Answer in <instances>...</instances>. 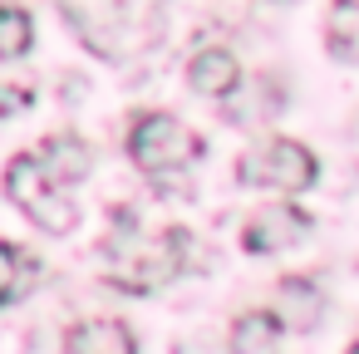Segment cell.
<instances>
[{
  "mask_svg": "<svg viewBox=\"0 0 359 354\" xmlns=\"http://www.w3.org/2000/svg\"><path fill=\"white\" fill-rule=\"evenodd\" d=\"M187 246H192V236H187L182 226L138 231L133 217H123V222L109 231V241H104V261H109V275H114L118 290L143 295V290L168 285V280L187 266Z\"/></svg>",
  "mask_w": 359,
  "mask_h": 354,
  "instance_id": "cell-1",
  "label": "cell"
},
{
  "mask_svg": "<svg viewBox=\"0 0 359 354\" xmlns=\"http://www.w3.org/2000/svg\"><path fill=\"white\" fill-rule=\"evenodd\" d=\"M60 11L99 60H123L158 30V6H133V0H60Z\"/></svg>",
  "mask_w": 359,
  "mask_h": 354,
  "instance_id": "cell-2",
  "label": "cell"
},
{
  "mask_svg": "<svg viewBox=\"0 0 359 354\" xmlns=\"http://www.w3.org/2000/svg\"><path fill=\"white\" fill-rule=\"evenodd\" d=\"M6 197L50 236H65L74 226V202L65 197V182L50 172V163L35 153H15L6 168Z\"/></svg>",
  "mask_w": 359,
  "mask_h": 354,
  "instance_id": "cell-3",
  "label": "cell"
},
{
  "mask_svg": "<svg viewBox=\"0 0 359 354\" xmlns=\"http://www.w3.org/2000/svg\"><path fill=\"white\" fill-rule=\"evenodd\" d=\"M128 158L143 172H172L202 158V138L177 114H138L128 128Z\"/></svg>",
  "mask_w": 359,
  "mask_h": 354,
  "instance_id": "cell-4",
  "label": "cell"
},
{
  "mask_svg": "<svg viewBox=\"0 0 359 354\" xmlns=\"http://www.w3.org/2000/svg\"><path fill=\"white\" fill-rule=\"evenodd\" d=\"M236 177H241L246 187L305 192V187L320 177V163H315V153H310L305 143H295V138H271L266 148H256V153H246V158H241Z\"/></svg>",
  "mask_w": 359,
  "mask_h": 354,
  "instance_id": "cell-5",
  "label": "cell"
},
{
  "mask_svg": "<svg viewBox=\"0 0 359 354\" xmlns=\"http://www.w3.org/2000/svg\"><path fill=\"white\" fill-rule=\"evenodd\" d=\"M305 231H310V217H305L300 207H290V202H271V207H261L256 217H246V226H241V246H246L251 256H266V251H285V246L305 241Z\"/></svg>",
  "mask_w": 359,
  "mask_h": 354,
  "instance_id": "cell-6",
  "label": "cell"
},
{
  "mask_svg": "<svg viewBox=\"0 0 359 354\" xmlns=\"http://www.w3.org/2000/svg\"><path fill=\"white\" fill-rule=\"evenodd\" d=\"M187 84L197 89V94H207V99H222V94H236L241 89V69H236V55L231 50H202V55H192V64H187Z\"/></svg>",
  "mask_w": 359,
  "mask_h": 354,
  "instance_id": "cell-7",
  "label": "cell"
},
{
  "mask_svg": "<svg viewBox=\"0 0 359 354\" xmlns=\"http://www.w3.org/2000/svg\"><path fill=\"white\" fill-rule=\"evenodd\" d=\"M65 349L69 354H138L133 329L118 325V320H79L65 334Z\"/></svg>",
  "mask_w": 359,
  "mask_h": 354,
  "instance_id": "cell-8",
  "label": "cell"
},
{
  "mask_svg": "<svg viewBox=\"0 0 359 354\" xmlns=\"http://www.w3.org/2000/svg\"><path fill=\"white\" fill-rule=\"evenodd\" d=\"M285 329V315L280 310H246L236 325H231V354H266Z\"/></svg>",
  "mask_w": 359,
  "mask_h": 354,
  "instance_id": "cell-9",
  "label": "cell"
},
{
  "mask_svg": "<svg viewBox=\"0 0 359 354\" xmlns=\"http://www.w3.org/2000/svg\"><path fill=\"white\" fill-rule=\"evenodd\" d=\"M40 158L50 163V172H55L65 187L79 182V177L89 172V143L74 138V133H55V138H45V143H40Z\"/></svg>",
  "mask_w": 359,
  "mask_h": 354,
  "instance_id": "cell-10",
  "label": "cell"
},
{
  "mask_svg": "<svg viewBox=\"0 0 359 354\" xmlns=\"http://www.w3.org/2000/svg\"><path fill=\"white\" fill-rule=\"evenodd\" d=\"M325 40H330L334 60H354L359 64V0H330Z\"/></svg>",
  "mask_w": 359,
  "mask_h": 354,
  "instance_id": "cell-11",
  "label": "cell"
},
{
  "mask_svg": "<svg viewBox=\"0 0 359 354\" xmlns=\"http://www.w3.org/2000/svg\"><path fill=\"white\" fill-rule=\"evenodd\" d=\"M35 261L20 251V246H11V241H0V305H11V300H20L30 285H35Z\"/></svg>",
  "mask_w": 359,
  "mask_h": 354,
  "instance_id": "cell-12",
  "label": "cell"
},
{
  "mask_svg": "<svg viewBox=\"0 0 359 354\" xmlns=\"http://www.w3.org/2000/svg\"><path fill=\"white\" fill-rule=\"evenodd\" d=\"M280 315H285L295 329L315 325V315H320V295H315L310 275H285V280H280Z\"/></svg>",
  "mask_w": 359,
  "mask_h": 354,
  "instance_id": "cell-13",
  "label": "cell"
},
{
  "mask_svg": "<svg viewBox=\"0 0 359 354\" xmlns=\"http://www.w3.org/2000/svg\"><path fill=\"white\" fill-rule=\"evenodd\" d=\"M35 45V20L25 6H0V60H20Z\"/></svg>",
  "mask_w": 359,
  "mask_h": 354,
  "instance_id": "cell-14",
  "label": "cell"
},
{
  "mask_svg": "<svg viewBox=\"0 0 359 354\" xmlns=\"http://www.w3.org/2000/svg\"><path fill=\"white\" fill-rule=\"evenodd\" d=\"M30 104H35V89H30V84L0 79V118H11V114H20V109H30Z\"/></svg>",
  "mask_w": 359,
  "mask_h": 354,
  "instance_id": "cell-15",
  "label": "cell"
},
{
  "mask_svg": "<svg viewBox=\"0 0 359 354\" xmlns=\"http://www.w3.org/2000/svg\"><path fill=\"white\" fill-rule=\"evenodd\" d=\"M344 354H359V339H354V344H349V349H344Z\"/></svg>",
  "mask_w": 359,
  "mask_h": 354,
  "instance_id": "cell-16",
  "label": "cell"
}]
</instances>
